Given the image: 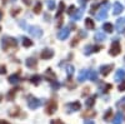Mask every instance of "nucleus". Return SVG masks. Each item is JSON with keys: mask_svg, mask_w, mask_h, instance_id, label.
I'll return each instance as SVG.
<instances>
[{"mask_svg": "<svg viewBox=\"0 0 125 124\" xmlns=\"http://www.w3.org/2000/svg\"><path fill=\"white\" fill-rule=\"evenodd\" d=\"M19 13H20V9H19V8H16V9L11 10V15H13V16H15V15H16V14H19Z\"/></svg>", "mask_w": 125, "mask_h": 124, "instance_id": "c03bdc74", "label": "nucleus"}, {"mask_svg": "<svg viewBox=\"0 0 125 124\" xmlns=\"http://www.w3.org/2000/svg\"><path fill=\"white\" fill-rule=\"evenodd\" d=\"M85 26H86V29H94L95 28V24H94V22L91 20V18L85 19Z\"/></svg>", "mask_w": 125, "mask_h": 124, "instance_id": "393cba45", "label": "nucleus"}, {"mask_svg": "<svg viewBox=\"0 0 125 124\" xmlns=\"http://www.w3.org/2000/svg\"><path fill=\"white\" fill-rule=\"evenodd\" d=\"M116 32L118 33H123L124 30H125V19H121V18H119L118 20H116Z\"/></svg>", "mask_w": 125, "mask_h": 124, "instance_id": "ddd939ff", "label": "nucleus"}, {"mask_svg": "<svg viewBox=\"0 0 125 124\" xmlns=\"http://www.w3.org/2000/svg\"><path fill=\"white\" fill-rule=\"evenodd\" d=\"M94 38H95L96 41H99V43H100V41L106 40V34L103 33V32H98V33H95V36H94Z\"/></svg>", "mask_w": 125, "mask_h": 124, "instance_id": "aec40b11", "label": "nucleus"}, {"mask_svg": "<svg viewBox=\"0 0 125 124\" xmlns=\"http://www.w3.org/2000/svg\"><path fill=\"white\" fill-rule=\"evenodd\" d=\"M1 18H3V11L0 10V20H1Z\"/></svg>", "mask_w": 125, "mask_h": 124, "instance_id": "3c124183", "label": "nucleus"}, {"mask_svg": "<svg viewBox=\"0 0 125 124\" xmlns=\"http://www.w3.org/2000/svg\"><path fill=\"white\" fill-rule=\"evenodd\" d=\"M21 43H23V46H25V48H30L31 45H33V40H30V39L26 38V36H23Z\"/></svg>", "mask_w": 125, "mask_h": 124, "instance_id": "b1692460", "label": "nucleus"}, {"mask_svg": "<svg viewBox=\"0 0 125 124\" xmlns=\"http://www.w3.org/2000/svg\"><path fill=\"white\" fill-rule=\"evenodd\" d=\"M19 25L20 26H21V28H24V29H28V24H26V22H25V20H20V22H19Z\"/></svg>", "mask_w": 125, "mask_h": 124, "instance_id": "e433bc0d", "label": "nucleus"}, {"mask_svg": "<svg viewBox=\"0 0 125 124\" xmlns=\"http://www.w3.org/2000/svg\"><path fill=\"white\" fill-rule=\"evenodd\" d=\"M16 45H18V41H16V39H14V38L4 36L3 40H1V48H3V50H5V51H8L10 48H15Z\"/></svg>", "mask_w": 125, "mask_h": 124, "instance_id": "f257e3e1", "label": "nucleus"}, {"mask_svg": "<svg viewBox=\"0 0 125 124\" xmlns=\"http://www.w3.org/2000/svg\"><path fill=\"white\" fill-rule=\"evenodd\" d=\"M11 1H15V0H11Z\"/></svg>", "mask_w": 125, "mask_h": 124, "instance_id": "864d4df0", "label": "nucleus"}, {"mask_svg": "<svg viewBox=\"0 0 125 124\" xmlns=\"http://www.w3.org/2000/svg\"><path fill=\"white\" fill-rule=\"evenodd\" d=\"M113 69H114V65H113V64H105V65H101V67H100V73H101V75H103V77H108Z\"/></svg>", "mask_w": 125, "mask_h": 124, "instance_id": "0eeeda50", "label": "nucleus"}, {"mask_svg": "<svg viewBox=\"0 0 125 124\" xmlns=\"http://www.w3.org/2000/svg\"><path fill=\"white\" fill-rule=\"evenodd\" d=\"M23 3H24L25 5L30 6V5H31V3H33V0H23Z\"/></svg>", "mask_w": 125, "mask_h": 124, "instance_id": "49530a36", "label": "nucleus"}, {"mask_svg": "<svg viewBox=\"0 0 125 124\" xmlns=\"http://www.w3.org/2000/svg\"><path fill=\"white\" fill-rule=\"evenodd\" d=\"M8 80H9L10 84H18V83L20 81V75L19 74H13V75H10L8 78Z\"/></svg>", "mask_w": 125, "mask_h": 124, "instance_id": "a211bd4d", "label": "nucleus"}, {"mask_svg": "<svg viewBox=\"0 0 125 124\" xmlns=\"http://www.w3.org/2000/svg\"><path fill=\"white\" fill-rule=\"evenodd\" d=\"M89 80H91V81H96L98 80V73L95 70L89 71Z\"/></svg>", "mask_w": 125, "mask_h": 124, "instance_id": "bb28decb", "label": "nucleus"}, {"mask_svg": "<svg viewBox=\"0 0 125 124\" xmlns=\"http://www.w3.org/2000/svg\"><path fill=\"white\" fill-rule=\"evenodd\" d=\"M103 30H104L105 33H113L114 26H113V24H110V23H104V24H103Z\"/></svg>", "mask_w": 125, "mask_h": 124, "instance_id": "5701e85b", "label": "nucleus"}, {"mask_svg": "<svg viewBox=\"0 0 125 124\" xmlns=\"http://www.w3.org/2000/svg\"><path fill=\"white\" fill-rule=\"evenodd\" d=\"M110 8V4L109 3H104V6L100 8L99 13L96 14V19L98 20H105L106 16H108V10Z\"/></svg>", "mask_w": 125, "mask_h": 124, "instance_id": "7ed1b4c3", "label": "nucleus"}, {"mask_svg": "<svg viewBox=\"0 0 125 124\" xmlns=\"http://www.w3.org/2000/svg\"><path fill=\"white\" fill-rule=\"evenodd\" d=\"M124 60H125V58H124Z\"/></svg>", "mask_w": 125, "mask_h": 124, "instance_id": "6e6d98bb", "label": "nucleus"}, {"mask_svg": "<svg viewBox=\"0 0 125 124\" xmlns=\"http://www.w3.org/2000/svg\"><path fill=\"white\" fill-rule=\"evenodd\" d=\"M119 91H124L125 90V80H123V83H120V85L118 87Z\"/></svg>", "mask_w": 125, "mask_h": 124, "instance_id": "58836bf2", "label": "nucleus"}, {"mask_svg": "<svg viewBox=\"0 0 125 124\" xmlns=\"http://www.w3.org/2000/svg\"><path fill=\"white\" fill-rule=\"evenodd\" d=\"M51 88H53V90H56V89L60 88V84L56 80H53V81H51Z\"/></svg>", "mask_w": 125, "mask_h": 124, "instance_id": "c9c22d12", "label": "nucleus"}, {"mask_svg": "<svg viewBox=\"0 0 125 124\" xmlns=\"http://www.w3.org/2000/svg\"><path fill=\"white\" fill-rule=\"evenodd\" d=\"M46 5L49 10H54L55 9V1L54 0H46Z\"/></svg>", "mask_w": 125, "mask_h": 124, "instance_id": "473e14b6", "label": "nucleus"}, {"mask_svg": "<svg viewBox=\"0 0 125 124\" xmlns=\"http://www.w3.org/2000/svg\"><path fill=\"white\" fill-rule=\"evenodd\" d=\"M95 99H96V95H95V94L91 95L90 98H88V100L85 101V105H86V108H91L94 104H95Z\"/></svg>", "mask_w": 125, "mask_h": 124, "instance_id": "412c9836", "label": "nucleus"}, {"mask_svg": "<svg viewBox=\"0 0 125 124\" xmlns=\"http://www.w3.org/2000/svg\"><path fill=\"white\" fill-rule=\"evenodd\" d=\"M120 51H121V46H120V43H119V40L115 39L113 41V44H111V48L109 50V54L113 55V56H116L120 54Z\"/></svg>", "mask_w": 125, "mask_h": 124, "instance_id": "20e7f679", "label": "nucleus"}, {"mask_svg": "<svg viewBox=\"0 0 125 124\" xmlns=\"http://www.w3.org/2000/svg\"><path fill=\"white\" fill-rule=\"evenodd\" d=\"M88 78H89V70H86V69L80 70V73L78 75V81L79 83H83V81H85Z\"/></svg>", "mask_w": 125, "mask_h": 124, "instance_id": "f8f14e48", "label": "nucleus"}, {"mask_svg": "<svg viewBox=\"0 0 125 124\" xmlns=\"http://www.w3.org/2000/svg\"><path fill=\"white\" fill-rule=\"evenodd\" d=\"M96 113L95 112H93V110H89L86 113H83V118H85V119H89V118H93V117H95Z\"/></svg>", "mask_w": 125, "mask_h": 124, "instance_id": "c756f323", "label": "nucleus"}, {"mask_svg": "<svg viewBox=\"0 0 125 124\" xmlns=\"http://www.w3.org/2000/svg\"><path fill=\"white\" fill-rule=\"evenodd\" d=\"M94 45H86L85 48H84V54L85 55H90L91 53H94Z\"/></svg>", "mask_w": 125, "mask_h": 124, "instance_id": "7c9ffc66", "label": "nucleus"}, {"mask_svg": "<svg viewBox=\"0 0 125 124\" xmlns=\"http://www.w3.org/2000/svg\"><path fill=\"white\" fill-rule=\"evenodd\" d=\"M79 35H80L81 38H86V36H88V33L85 32V30H79Z\"/></svg>", "mask_w": 125, "mask_h": 124, "instance_id": "ea45409f", "label": "nucleus"}, {"mask_svg": "<svg viewBox=\"0 0 125 124\" xmlns=\"http://www.w3.org/2000/svg\"><path fill=\"white\" fill-rule=\"evenodd\" d=\"M41 79H43V78H41L40 75H33V77L30 78V81L33 83L34 85H38L39 83H40V80H41Z\"/></svg>", "mask_w": 125, "mask_h": 124, "instance_id": "a878e982", "label": "nucleus"}, {"mask_svg": "<svg viewBox=\"0 0 125 124\" xmlns=\"http://www.w3.org/2000/svg\"><path fill=\"white\" fill-rule=\"evenodd\" d=\"M116 105H118V107H124V105H125V97L121 98V99L116 103Z\"/></svg>", "mask_w": 125, "mask_h": 124, "instance_id": "4c0bfd02", "label": "nucleus"}, {"mask_svg": "<svg viewBox=\"0 0 125 124\" xmlns=\"http://www.w3.org/2000/svg\"><path fill=\"white\" fill-rule=\"evenodd\" d=\"M94 53H98V51H100L101 50V45H94Z\"/></svg>", "mask_w": 125, "mask_h": 124, "instance_id": "37998d69", "label": "nucleus"}, {"mask_svg": "<svg viewBox=\"0 0 125 124\" xmlns=\"http://www.w3.org/2000/svg\"><path fill=\"white\" fill-rule=\"evenodd\" d=\"M16 91H18V89H13V90H10V91L8 93V100H13V99L15 98Z\"/></svg>", "mask_w": 125, "mask_h": 124, "instance_id": "2f4dec72", "label": "nucleus"}, {"mask_svg": "<svg viewBox=\"0 0 125 124\" xmlns=\"http://www.w3.org/2000/svg\"><path fill=\"white\" fill-rule=\"evenodd\" d=\"M79 3L83 5V8H84V6H85V4L88 3V0H79Z\"/></svg>", "mask_w": 125, "mask_h": 124, "instance_id": "de8ad7c7", "label": "nucleus"}, {"mask_svg": "<svg viewBox=\"0 0 125 124\" xmlns=\"http://www.w3.org/2000/svg\"><path fill=\"white\" fill-rule=\"evenodd\" d=\"M44 78H45V79H48L49 81H53V80H55V74L53 73V70H51L50 68H48V69H46V71H45Z\"/></svg>", "mask_w": 125, "mask_h": 124, "instance_id": "f3484780", "label": "nucleus"}, {"mask_svg": "<svg viewBox=\"0 0 125 124\" xmlns=\"http://www.w3.org/2000/svg\"><path fill=\"white\" fill-rule=\"evenodd\" d=\"M111 118H113V109L109 108V109L106 110V113L104 114V120H106V122H108V120H110Z\"/></svg>", "mask_w": 125, "mask_h": 124, "instance_id": "c85d7f7f", "label": "nucleus"}, {"mask_svg": "<svg viewBox=\"0 0 125 124\" xmlns=\"http://www.w3.org/2000/svg\"><path fill=\"white\" fill-rule=\"evenodd\" d=\"M28 32L30 35H33L34 38H40L43 35V30H41L39 26H28Z\"/></svg>", "mask_w": 125, "mask_h": 124, "instance_id": "39448f33", "label": "nucleus"}, {"mask_svg": "<svg viewBox=\"0 0 125 124\" xmlns=\"http://www.w3.org/2000/svg\"><path fill=\"white\" fill-rule=\"evenodd\" d=\"M5 73H6V67L0 65V74H5Z\"/></svg>", "mask_w": 125, "mask_h": 124, "instance_id": "79ce46f5", "label": "nucleus"}, {"mask_svg": "<svg viewBox=\"0 0 125 124\" xmlns=\"http://www.w3.org/2000/svg\"><path fill=\"white\" fill-rule=\"evenodd\" d=\"M0 30H1V28H0Z\"/></svg>", "mask_w": 125, "mask_h": 124, "instance_id": "5fc2aeb1", "label": "nucleus"}, {"mask_svg": "<svg viewBox=\"0 0 125 124\" xmlns=\"http://www.w3.org/2000/svg\"><path fill=\"white\" fill-rule=\"evenodd\" d=\"M66 109H68V112L70 113V112H78V110H80L81 109V104L79 101H74V103H70V104H68L66 105Z\"/></svg>", "mask_w": 125, "mask_h": 124, "instance_id": "9b49d317", "label": "nucleus"}, {"mask_svg": "<svg viewBox=\"0 0 125 124\" xmlns=\"http://www.w3.org/2000/svg\"><path fill=\"white\" fill-rule=\"evenodd\" d=\"M40 56L41 59H44V60H48V59H51L54 56V50H51V49H43V51L40 53Z\"/></svg>", "mask_w": 125, "mask_h": 124, "instance_id": "6e6552de", "label": "nucleus"}, {"mask_svg": "<svg viewBox=\"0 0 125 124\" xmlns=\"http://www.w3.org/2000/svg\"><path fill=\"white\" fill-rule=\"evenodd\" d=\"M50 124H62V122L60 119H54V120H51Z\"/></svg>", "mask_w": 125, "mask_h": 124, "instance_id": "a18cd8bd", "label": "nucleus"}, {"mask_svg": "<svg viewBox=\"0 0 125 124\" xmlns=\"http://www.w3.org/2000/svg\"><path fill=\"white\" fill-rule=\"evenodd\" d=\"M98 8H100V4H94V5L91 6V10H90V13L93 14V13H94V11H95V10H96Z\"/></svg>", "mask_w": 125, "mask_h": 124, "instance_id": "a19ab883", "label": "nucleus"}, {"mask_svg": "<svg viewBox=\"0 0 125 124\" xmlns=\"http://www.w3.org/2000/svg\"><path fill=\"white\" fill-rule=\"evenodd\" d=\"M66 13H68V14H69L70 16H71L73 14L75 13V6H74V5H70V6L68 8V10H66Z\"/></svg>", "mask_w": 125, "mask_h": 124, "instance_id": "f704fd0d", "label": "nucleus"}, {"mask_svg": "<svg viewBox=\"0 0 125 124\" xmlns=\"http://www.w3.org/2000/svg\"><path fill=\"white\" fill-rule=\"evenodd\" d=\"M25 64H26L28 68L33 69V68H36V65H38V60H36L35 58H28L26 61H25Z\"/></svg>", "mask_w": 125, "mask_h": 124, "instance_id": "2eb2a0df", "label": "nucleus"}, {"mask_svg": "<svg viewBox=\"0 0 125 124\" xmlns=\"http://www.w3.org/2000/svg\"><path fill=\"white\" fill-rule=\"evenodd\" d=\"M69 35H70V28H62L58 33V39L59 40H65V39L69 38Z\"/></svg>", "mask_w": 125, "mask_h": 124, "instance_id": "423d86ee", "label": "nucleus"}, {"mask_svg": "<svg viewBox=\"0 0 125 124\" xmlns=\"http://www.w3.org/2000/svg\"><path fill=\"white\" fill-rule=\"evenodd\" d=\"M56 108H58V104L55 100H50L48 103V107H46V113L48 114H53V113L56 112Z\"/></svg>", "mask_w": 125, "mask_h": 124, "instance_id": "9d476101", "label": "nucleus"}, {"mask_svg": "<svg viewBox=\"0 0 125 124\" xmlns=\"http://www.w3.org/2000/svg\"><path fill=\"white\" fill-rule=\"evenodd\" d=\"M0 124H10V123L6 122V120H0Z\"/></svg>", "mask_w": 125, "mask_h": 124, "instance_id": "8fccbe9b", "label": "nucleus"}, {"mask_svg": "<svg viewBox=\"0 0 125 124\" xmlns=\"http://www.w3.org/2000/svg\"><path fill=\"white\" fill-rule=\"evenodd\" d=\"M121 123H123V113L119 112V113H116V115L114 117L113 124H121Z\"/></svg>", "mask_w": 125, "mask_h": 124, "instance_id": "4be33fe9", "label": "nucleus"}, {"mask_svg": "<svg viewBox=\"0 0 125 124\" xmlns=\"http://www.w3.org/2000/svg\"><path fill=\"white\" fill-rule=\"evenodd\" d=\"M65 10V4H64V1H60L59 3V8H58V13H56V15H55V19H59L60 16H61V14H62V11Z\"/></svg>", "mask_w": 125, "mask_h": 124, "instance_id": "6ab92c4d", "label": "nucleus"}, {"mask_svg": "<svg viewBox=\"0 0 125 124\" xmlns=\"http://www.w3.org/2000/svg\"><path fill=\"white\" fill-rule=\"evenodd\" d=\"M83 14H84V8H81L79 10H75V13L71 15V20H74V22H78V20L81 19Z\"/></svg>", "mask_w": 125, "mask_h": 124, "instance_id": "4468645a", "label": "nucleus"}, {"mask_svg": "<svg viewBox=\"0 0 125 124\" xmlns=\"http://www.w3.org/2000/svg\"><path fill=\"white\" fill-rule=\"evenodd\" d=\"M123 10H124V6H123V4H120L119 1H115V3L113 4V14H114V15L121 14Z\"/></svg>", "mask_w": 125, "mask_h": 124, "instance_id": "1a4fd4ad", "label": "nucleus"}, {"mask_svg": "<svg viewBox=\"0 0 125 124\" xmlns=\"http://www.w3.org/2000/svg\"><path fill=\"white\" fill-rule=\"evenodd\" d=\"M6 1H8V0H1V3H3V4H6Z\"/></svg>", "mask_w": 125, "mask_h": 124, "instance_id": "603ef678", "label": "nucleus"}, {"mask_svg": "<svg viewBox=\"0 0 125 124\" xmlns=\"http://www.w3.org/2000/svg\"><path fill=\"white\" fill-rule=\"evenodd\" d=\"M84 124H95V123H94V120H90V119H86Z\"/></svg>", "mask_w": 125, "mask_h": 124, "instance_id": "09e8293b", "label": "nucleus"}, {"mask_svg": "<svg viewBox=\"0 0 125 124\" xmlns=\"http://www.w3.org/2000/svg\"><path fill=\"white\" fill-rule=\"evenodd\" d=\"M125 79V70L124 69H119L116 70V73H115V80L116 81H121Z\"/></svg>", "mask_w": 125, "mask_h": 124, "instance_id": "dca6fc26", "label": "nucleus"}, {"mask_svg": "<svg viewBox=\"0 0 125 124\" xmlns=\"http://www.w3.org/2000/svg\"><path fill=\"white\" fill-rule=\"evenodd\" d=\"M40 11H41V3L38 1V3L35 4V6H34V13H35V14H40Z\"/></svg>", "mask_w": 125, "mask_h": 124, "instance_id": "72a5a7b5", "label": "nucleus"}, {"mask_svg": "<svg viewBox=\"0 0 125 124\" xmlns=\"http://www.w3.org/2000/svg\"><path fill=\"white\" fill-rule=\"evenodd\" d=\"M44 103H45V99H38L35 97H30L28 100V107L34 110V109H38L39 107H41Z\"/></svg>", "mask_w": 125, "mask_h": 124, "instance_id": "f03ea898", "label": "nucleus"}, {"mask_svg": "<svg viewBox=\"0 0 125 124\" xmlns=\"http://www.w3.org/2000/svg\"><path fill=\"white\" fill-rule=\"evenodd\" d=\"M65 69H66V75H68V78L70 79V78L73 77V74H74V70H75V69H74V67H73V65H68Z\"/></svg>", "mask_w": 125, "mask_h": 124, "instance_id": "cd10ccee", "label": "nucleus"}]
</instances>
